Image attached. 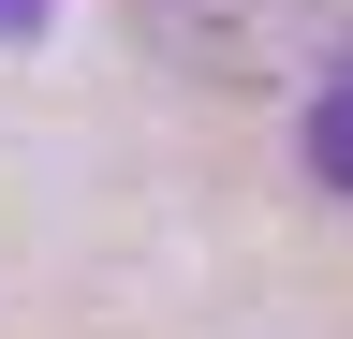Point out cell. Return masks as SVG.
Here are the masks:
<instances>
[{
  "mask_svg": "<svg viewBox=\"0 0 353 339\" xmlns=\"http://www.w3.org/2000/svg\"><path fill=\"white\" fill-rule=\"evenodd\" d=\"M132 30H148L176 74H221V89H236V74H280L294 30H324V15H309V0H132Z\"/></svg>",
  "mask_w": 353,
  "mask_h": 339,
  "instance_id": "obj_1",
  "label": "cell"
},
{
  "mask_svg": "<svg viewBox=\"0 0 353 339\" xmlns=\"http://www.w3.org/2000/svg\"><path fill=\"white\" fill-rule=\"evenodd\" d=\"M30 30H44V0H0V45H30Z\"/></svg>",
  "mask_w": 353,
  "mask_h": 339,
  "instance_id": "obj_3",
  "label": "cell"
},
{
  "mask_svg": "<svg viewBox=\"0 0 353 339\" xmlns=\"http://www.w3.org/2000/svg\"><path fill=\"white\" fill-rule=\"evenodd\" d=\"M294 148H309V177H324V192L353 206V59L324 74V89H309V133H294Z\"/></svg>",
  "mask_w": 353,
  "mask_h": 339,
  "instance_id": "obj_2",
  "label": "cell"
}]
</instances>
